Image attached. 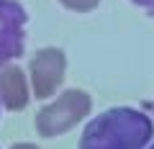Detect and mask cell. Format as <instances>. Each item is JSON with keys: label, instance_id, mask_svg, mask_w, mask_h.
<instances>
[{"label": "cell", "instance_id": "obj_8", "mask_svg": "<svg viewBox=\"0 0 154 149\" xmlns=\"http://www.w3.org/2000/svg\"><path fill=\"white\" fill-rule=\"evenodd\" d=\"M11 149H38L36 144H28V141H21V144H13Z\"/></svg>", "mask_w": 154, "mask_h": 149}, {"label": "cell", "instance_id": "obj_5", "mask_svg": "<svg viewBox=\"0 0 154 149\" xmlns=\"http://www.w3.org/2000/svg\"><path fill=\"white\" fill-rule=\"evenodd\" d=\"M28 82L21 67L0 64V100L8 110H23L28 105Z\"/></svg>", "mask_w": 154, "mask_h": 149}, {"label": "cell", "instance_id": "obj_3", "mask_svg": "<svg viewBox=\"0 0 154 149\" xmlns=\"http://www.w3.org/2000/svg\"><path fill=\"white\" fill-rule=\"evenodd\" d=\"M31 88L36 98H51V95L59 90V85L64 82V72H67V57L62 49L54 46H46V49H38L31 57Z\"/></svg>", "mask_w": 154, "mask_h": 149}, {"label": "cell", "instance_id": "obj_7", "mask_svg": "<svg viewBox=\"0 0 154 149\" xmlns=\"http://www.w3.org/2000/svg\"><path fill=\"white\" fill-rule=\"evenodd\" d=\"M131 3H136L139 8H144V11L154 13V0H131Z\"/></svg>", "mask_w": 154, "mask_h": 149}, {"label": "cell", "instance_id": "obj_9", "mask_svg": "<svg viewBox=\"0 0 154 149\" xmlns=\"http://www.w3.org/2000/svg\"><path fill=\"white\" fill-rule=\"evenodd\" d=\"M149 149H154V144H152V147H149Z\"/></svg>", "mask_w": 154, "mask_h": 149}, {"label": "cell", "instance_id": "obj_2", "mask_svg": "<svg viewBox=\"0 0 154 149\" xmlns=\"http://www.w3.org/2000/svg\"><path fill=\"white\" fill-rule=\"evenodd\" d=\"M90 108H93V100H90V95L85 90H77V88L64 90L57 100H51L49 105H44L36 113L33 126H36L38 136L54 139V136L67 134L69 129H75L90 113Z\"/></svg>", "mask_w": 154, "mask_h": 149}, {"label": "cell", "instance_id": "obj_1", "mask_svg": "<svg viewBox=\"0 0 154 149\" xmlns=\"http://www.w3.org/2000/svg\"><path fill=\"white\" fill-rule=\"evenodd\" d=\"M154 123L136 108H108L85 126L80 149H146Z\"/></svg>", "mask_w": 154, "mask_h": 149}, {"label": "cell", "instance_id": "obj_6", "mask_svg": "<svg viewBox=\"0 0 154 149\" xmlns=\"http://www.w3.org/2000/svg\"><path fill=\"white\" fill-rule=\"evenodd\" d=\"M59 3L72 13H90L93 8H98L100 0H59Z\"/></svg>", "mask_w": 154, "mask_h": 149}, {"label": "cell", "instance_id": "obj_4", "mask_svg": "<svg viewBox=\"0 0 154 149\" xmlns=\"http://www.w3.org/2000/svg\"><path fill=\"white\" fill-rule=\"evenodd\" d=\"M26 23H28V16L21 3L0 0V64H8L23 54Z\"/></svg>", "mask_w": 154, "mask_h": 149}, {"label": "cell", "instance_id": "obj_10", "mask_svg": "<svg viewBox=\"0 0 154 149\" xmlns=\"http://www.w3.org/2000/svg\"><path fill=\"white\" fill-rule=\"evenodd\" d=\"M0 105H3V100H0Z\"/></svg>", "mask_w": 154, "mask_h": 149}]
</instances>
